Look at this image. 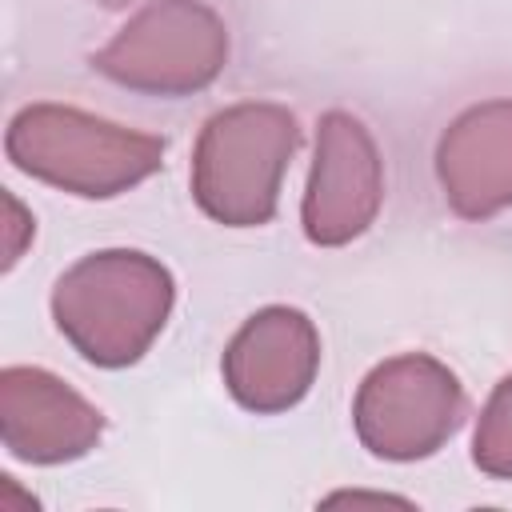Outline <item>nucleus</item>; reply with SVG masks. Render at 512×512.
Listing matches in <instances>:
<instances>
[{"instance_id": "obj_4", "label": "nucleus", "mask_w": 512, "mask_h": 512, "mask_svg": "<svg viewBox=\"0 0 512 512\" xmlns=\"http://www.w3.org/2000/svg\"><path fill=\"white\" fill-rule=\"evenodd\" d=\"M224 52V28L204 4L164 0L140 12L92 64L132 88L188 92L216 76Z\"/></svg>"}, {"instance_id": "obj_6", "label": "nucleus", "mask_w": 512, "mask_h": 512, "mask_svg": "<svg viewBox=\"0 0 512 512\" xmlns=\"http://www.w3.org/2000/svg\"><path fill=\"white\" fill-rule=\"evenodd\" d=\"M380 204V164L360 120L332 112L320 124L312 184L304 196V228L316 244H340L368 228Z\"/></svg>"}, {"instance_id": "obj_8", "label": "nucleus", "mask_w": 512, "mask_h": 512, "mask_svg": "<svg viewBox=\"0 0 512 512\" xmlns=\"http://www.w3.org/2000/svg\"><path fill=\"white\" fill-rule=\"evenodd\" d=\"M4 444L20 460H64L100 436V412L44 368H4L0 376Z\"/></svg>"}, {"instance_id": "obj_5", "label": "nucleus", "mask_w": 512, "mask_h": 512, "mask_svg": "<svg viewBox=\"0 0 512 512\" xmlns=\"http://www.w3.org/2000/svg\"><path fill=\"white\" fill-rule=\"evenodd\" d=\"M460 384L428 356H400L380 364L356 400L360 436L380 456H420L456 428Z\"/></svg>"}, {"instance_id": "obj_3", "label": "nucleus", "mask_w": 512, "mask_h": 512, "mask_svg": "<svg viewBox=\"0 0 512 512\" xmlns=\"http://www.w3.org/2000/svg\"><path fill=\"white\" fill-rule=\"evenodd\" d=\"M292 148L296 120L276 104H240L212 116L196 148V200L224 224H264Z\"/></svg>"}, {"instance_id": "obj_10", "label": "nucleus", "mask_w": 512, "mask_h": 512, "mask_svg": "<svg viewBox=\"0 0 512 512\" xmlns=\"http://www.w3.org/2000/svg\"><path fill=\"white\" fill-rule=\"evenodd\" d=\"M476 460L488 472H512V376L496 388L476 432Z\"/></svg>"}, {"instance_id": "obj_9", "label": "nucleus", "mask_w": 512, "mask_h": 512, "mask_svg": "<svg viewBox=\"0 0 512 512\" xmlns=\"http://www.w3.org/2000/svg\"><path fill=\"white\" fill-rule=\"evenodd\" d=\"M440 180L464 216L512 204V104L472 108L440 144Z\"/></svg>"}, {"instance_id": "obj_7", "label": "nucleus", "mask_w": 512, "mask_h": 512, "mask_svg": "<svg viewBox=\"0 0 512 512\" xmlns=\"http://www.w3.org/2000/svg\"><path fill=\"white\" fill-rule=\"evenodd\" d=\"M320 344L296 308H264L228 348V384L248 408H284L308 392Z\"/></svg>"}, {"instance_id": "obj_1", "label": "nucleus", "mask_w": 512, "mask_h": 512, "mask_svg": "<svg viewBox=\"0 0 512 512\" xmlns=\"http://www.w3.org/2000/svg\"><path fill=\"white\" fill-rule=\"evenodd\" d=\"M172 276L144 252H92L56 280L52 316L92 364H132L164 328Z\"/></svg>"}, {"instance_id": "obj_2", "label": "nucleus", "mask_w": 512, "mask_h": 512, "mask_svg": "<svg viewBox=\"0 0 512 512\" xmlns=\"http://www.w3.org/2000/svg\"><path fill=\"white\" fill-rule=\"evenodd\" d=\"M8 156L28 176L72 188L76 196H116L160 168L164 144L76 108L32 104L8 124Z\"/></svg>"}, {"instance_id": "obj_11", "label": "nucleus", "mask_w": 512, "mask_h": 512, "mask_svg": "<svg viewBox=\"0 0 512 512\" xmlns=\"http://www.w3.org/2000/svg\"><path fill=\"white\" fill-rule=\"evenodd\" d=\"M8 216H12V240H8V268L20 260V240H16V232H20V224H28L24 216H20V204H16V196H8Z\"/></svg>"}]
</instances>
